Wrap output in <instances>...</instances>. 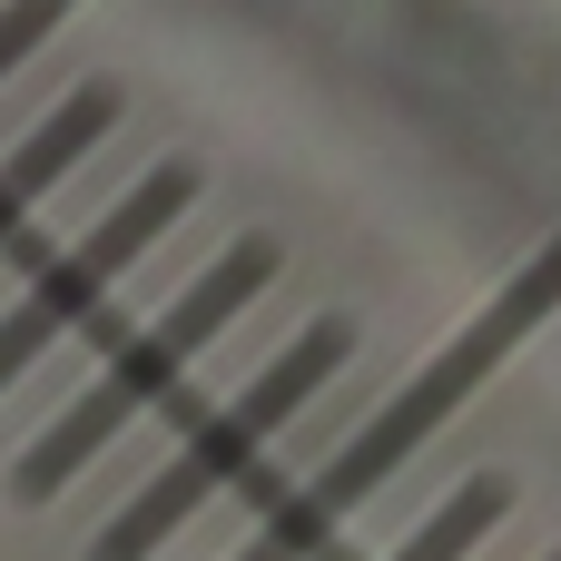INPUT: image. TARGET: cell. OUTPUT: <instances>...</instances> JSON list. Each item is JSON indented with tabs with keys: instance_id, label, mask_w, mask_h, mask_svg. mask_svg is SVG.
Listing matches in <instances>:
<instances>
[{
	"instance_id": "cell-4",
	"label": "cell",
	"mask_w": 561,
	"mask_h": 561,
	"mask_svg": "<svg viewBox=\"0 0 561 561\" xmlns=\"http://www.w3.org/2000/svg\"><path fill=\"white\" fill-rule=\"evenodd\" d=\"M108 128H118V89H108V79H89V89H69V99H59L30 138L0 158V247L30 227V207H39V197H49V187H59V178L108 138Z\"/></svg>"
},
{
	"instance_id": "cell-5",
	"label": "cell",
	"mask_w": 561,
	"mask_h": 561,
	"mask_svg": "<svg viewBox=\"0 0 561 561\" xmlns=\"http://www.w3.org/2000/svg\"><path fill=\"white\" fill-rule=\"evenodd\" d=\"M503 513H513V493H503L493 473H483V483H454V493H444V503H434L385 561H473V542H483Z\"/></svg>"
},
{
	"instance_id": "cell-2",
	"label": "cell",
	"mask_w": 561,
	"mask_h": 561,
	"mask_svg": "<svg viewBox=\"0 0 561 561\" xmlns=\"http://www.w3.org/2000/svg\"><path fill=\"white\" fill-rule=\"evenodd\" d=\"M355 355V325L345 316H316L306 335H286L256 375H247V394H227V404H207L168 454H158V473L108 513V533L89 542V561H148L158 542H178L217 493H237V483H256V463L276 454V434L325 394V375Z\"/></svg>"
},
{
	"instance_id": "cell-3",
	"label": "cell",
	"mask_w": 561,
	"mask_h": 561,
	"mask_svg": "<svg viewBox=\"0 0 561 561\" xmlns=\"http://www.w3.org/2000/svg\"><path fill=\"white\" fill-rule=\"evenodd\" d=\"M187 197H197V168L168 158V168H148V178H138V187H128V197H118L79 247H59L49 266H30V286L0 306V394H10V385H20L59 335H79V325L108 306V286H118V276H128V266H138V256L187 217Z\"/></svg>"
},
{
	"instance_id": "cell-1",
	"label": "cell",
	"mask_w": 561,
	"mask_h": 561,
	"mask_svg": "<svg viewBox=\"0 0 561 561\" xmlns=\"http://www.w3.org/2000/svg\"><path fill=\"white\" fill-rule=\"evenodd\" d=\"M266 276H276V247H266V237H237L227 256H207V266H197V276H187L148 325H128V335L89 365V385H79V394L30 434V454L10 463V493H20V503H49V493H59L79 463H99L138 414H158V404L187 385V365H197V355H207V345H217V335L266 296Z\"/></svg>"
}]
</instances>
